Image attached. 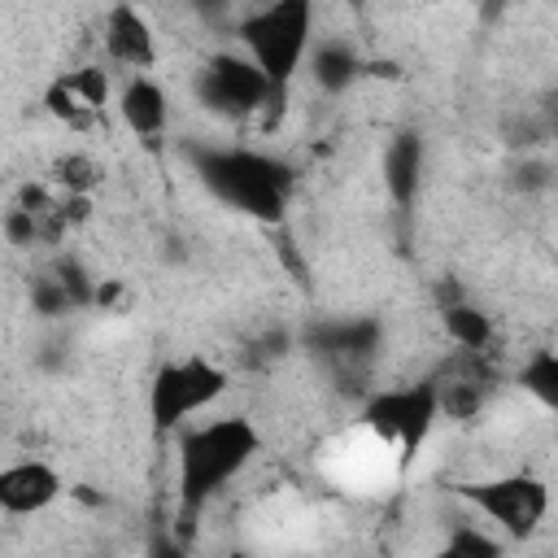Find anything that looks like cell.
Here are the masks:
<instances>
[{
	"mask_svg": "<svg viewBox=\"0 0 558 558\" xmlns=\"http://www.w3.org/2000/svg\"><path fill=\"white\" fill-rule=\"evenodd\" d=\"M174 440V510L192 523L209 501H218L262 453L266 436L248 414L214 410L183 427Z\"/></svg>",
	"mask_w": 558,
	"mask_h": 558,
	"instance_id": "cell-1",
	"label": "cell"
},
{
	"mask_svg": "<svg viewBox=\"0 0 558 558\" xmlns=\"http://www.w3.org/2000/svg\"><path fill=\"white\" fill-rule=\"evenodd\" d=\"M192 170L201 187L222 201L227 209L253 218V222H279L292 205V166L275 153L248 148V144H205L192 148Z\"/></svg>",
	"mask_w": 558,
	"mask_h": 558,
	"instance_id": "cell-2",
	"label": "cell"
},
{
	"mask_svg": "<svg viewBox=\"0 0 558 558\" xmlns=\"http://www.w3.org/2000/svg\"><path fill=\"white\" fill-rule=\"evenodd\" d=\"M318 39V13L310 0H266L240 13L235 22V52L248 57V65L266 78L275 100L288 96V87L305 74L310 48Z\"/></svg>",
	"mask_w": 558,
	"mask_h": 558,
	"instance_id": "cell-3",
	"label": "cell"
},
{
	"mask_svg": "<svg viewBox=\"0 0 558 558\" xmlns=\"http://www.w3.org/2000/svg\"><path fill=\"white\" fill-rule=\"evenodd\" d=\"M231 384H235L231 366L218 362L214 353L192 349V353L166 357L148 375V388H144V414H148L153 436L170 440L183 427H192L196 418L214 414L222 405V397L231 392Z\"/></svg>",
	"mask_w": 558,
	"mask_h": 558,
	"instance_id": "cell-4",
	"label": "cell"
},
{
	"mask_svg": "<svg viewBox=\"0 0 558 558\" xmlns=\"http://www.w3.org/2000/svg\"><path fill=\"white\" fill-rule=\"evenodd\" d=\"M453 497L475 514V523H484L506 545L532 541L545 527L549 506H554L549 480L541 471H527V466H510V471H488V475L458 480L453 484Z\"/></svg>",
	"mask_w": 558,
	"mask_h": 558,
	"instance_id": "cell-5",
	"label": "cell"
},
{
	"mask_svg": "<svg viewBox=\"0 0 558 558\" xmlns=\"http://www.w3.org/2000/svg\"><path fill=\"white\" fill-rule=\"evenodd\" d=\"M362 427L388 445L401 462H410L436 432L440 423V397H436V379H410V384H392V388H375L362 401Z\"/></svg>",
	"mask_w": 558,
	"mask_h": 558,
	"instance_id": "cell-6",
	"label": "cell"
},
{
	"mask_svg": "<svg viewBox=\"0 0 558 558\" xmlns=\"http://www.w3.org/2000/svg\"><path fill=\"white\" fill-rule=\"evenodd\" d=\"M196 96L205 100V109H214L218 118H248L262 105H275V92L266 87V78L248 65V57L231 52H214L201 74H196Z\"/></svg>",
	"mask_w": 558,
	"mask_h": 558,
	"instance_id": "cell-7",
	"label": "cell"
},
{
	"mask_svg": "<svg viewBox=\"0 0 558 558\" xmlns=\"http://www.w3.org/2000/svg\"><path fill=\"white\" fill-rule=\"evenodd\" d=\"M113 92L118 83L105 65H74L44 87V109L70 131H92L105 118V109H113Z\"/></svg>",
	"mask_w": 558,
	"mask_h": 558,
	"instance_id": "cell-8",
	"label": "cell"
},
{
	"mask_svg": "<svg viewBox=\"0 0 558 558\" xmlns=\"http://www.w3.org/2000/svg\"><path fill=\"white\" fill-rule=\"evenodd\" d=\"M65 493V475L48 458H9L0 462V514L4 519H39Z\"/></svg>",
	"mask_w": 558,
	"mask_h": 558,
	"instance_id": "cell-9",
	"label": "cell"
},
{
	"mask_svg": "<svg viewBox=\"0 0 558 558\" xmlns=\"http://www.w3.org/2000/svg\"><path fill=\"white\" fill-rule=\"evenodd\" d=\"M100 48H105V65L126 74H153L161 48H157V31L153 17L140 4H109L100 17Z\"/></svg>",
	"mask_w": 558,
	"mask_h": 558,
	"instance_id": "cell-10",
	"label": "cell"
},
{
	"mask_svg": "<svg viewBox=\"0 0 558 558\" xmlns=\"http://www.w3.org/2000/svg\"><path fill=\"white\" fill-rule=\"evenodd\" d=\"M113 113L135 140L157 144L170 131V92L157 74H126L113 92Z\"/></svg>",
	"mask_w": 558,
	"mask_h": 558,
	"instance_id": "cell-11",
	"label": "cell"
},
{
	"mask_svg": "<svg viewBox=\"0 0 558 558\" xmlns=\"http://www.w3.org/2000/svg\"><path fill=\"white\" fill-rule=\"evenodd\" d=\"M305 70L314 74V83L323 87V92H349L357 78H362V70H366V61H362V52L349 44V39H314V48H310V61H305Z\"/></svg>",
	"mask_w": 558,
	"mask_h": 558,
	"instance_id": "cell-12",
	"label": "cell"
},
{
	"mask_svg": "<svg viewBox=\"0 0 558 558\" xmlns=\"http://www.w3.org/2000/svg\"><path fill=\"white\" fill-rule=\"evenodd\" d=\"M384 183L397 205L414 201V192L423 183V135H414V131L392 135V144L384 148Z\"/></svg>",
	"mask_w": 558,
	"mask_h": 558,
	"instance_id": "cell-13",
	"label": "cell"
},
{
	"mask_svg": "<svg viewBox=\"0 0 558 558\" xmlns=\"http://www.w3.org/2000/svg\"><path fill=\"white\" fill-rule=\"evenodd\" d=\"M440 331L462 349V353H484L493 344V314L480 310L466 296H453L440 305Z\"/></svg>",
	"mask_w": 558,
	"mask_h": 558,
	"instance_id": "cell-14",
	"label": "cell"
},
{
	"mask_svg": "<svg viewBox=\"0 0 558 558\" xmlns=\"http://www.w3.org/2000/svg\"><path fill=\"white\" fill-rule=\"evenodd\" d=\"M514 384L523 388V397H532L541 410H558V349L554 344H536L523 366L514 371Z\"/></svg>",
	"mask_w": 558,
	"mask_h": 558,
	"instance_id": "cell-15",
	"label": "cell"
},
{
	"mask_svg": "<svg viewBox=\"0 0 558 558\" xmlns=\"http://www.w3.org/2000/svg\"><path fill=\"white\" fill-rule=\"evenodd\" d=\"M432 558H506V541L493 536L484 523H462L440 541Z\"/></svg>",
	"mask_w": 558,
	"mask_h": 558,
	"instance_id": "cell-16",
	"label": "cell"
},
{
	"mask_svg": "<svg viewBox=\"0 0 558 558\" xmlns=\"http://www.w3.org/2000/svg\"><path fill=\"white\" fill-rule=\"evenodd\" d=\"M148 558H187V549H183L179 536H157V541L148 545Z\"/></svg>",
	"mask_w": 558,
	"mask_h": 558,
	"instance_id": "cell-17",
	"label": "cell"
}]
</instances>
